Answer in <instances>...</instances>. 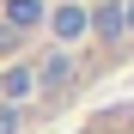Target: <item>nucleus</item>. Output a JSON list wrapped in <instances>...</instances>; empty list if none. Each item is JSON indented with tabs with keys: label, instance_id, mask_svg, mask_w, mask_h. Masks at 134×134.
I'll return each instance as SVG.
<instances>
[{
	"label": "nucleus",
	"instance_id": "obj_7",
	"mask_svg": "<svg viewBox=\"0 0 134 134\" xmlns=\"http://www.w3.org/2000/svg\"><path fill=\"white\" fill-rule=\"evenodd\" d=\"M122 37H134V0H122Z\"/></svg>",
	"mask_w": 134,
	"mask_h": 134
},
{
	"label": "nucleus",
	"instance_id": "obj_8",
	"mask_svg": "<svg viewBox=\"0 0 134 134\" xmlns=\"http://www.w3.org/2000/svg\"><path fill=\"white\" fill-rule=\"evenodd\" d=\"M0 49H18V37H12V31H6V25H0Z\"/></svg>",
	"mask_w": 134,
	"mask_h": 134
},
{
	"label": "nucleus",
	"instance_id": "obj_5",
	"mask_svg": "<svg viewBox=\"0 0 134 134\" xmlns=\"http://www.w3.org/2000/svg\"><path fill=\"white\" fill-rule=\"evenodd\" d=\"M0 12H6V31L12 37H25L43 25V0H0Z\"/></svg>",
	"mask_w": 134,
	"mask_h": 134
},
{
	"label": "nucleus",
	"instance_id": "obj_3",
	"mask_svg": "<svg viewBox=\"0 0 134 134\" xmlns=\"http://www.w3.org/2000/svg\"><path fill=\"white\" fill-rule=\"evenodd\" d=\"M85 37H98V43H122V0L85 6Z\"/></svg>",
	"mask_w": 134,
	"mask_h": 134
},
{
	"label": "nucleus",
	"instance_id": "obj_6",
	"mask_svg": "<svg viewBox=\"0 0 134 134\" xmlns=\"http://www.w3.org/2000/svg\"><path fill=\"white\" fill-rule=\"evenodd\" d=\"M0 134H18V110L12 104H0Z\"/></svg>",
	"mask_w": 134,
	"mask_h": 134
},
{
	"label": "nucleus",
	"instance_id": "obj_2",
	"mask_svg": "<svg viewBox=\"0 0 134 134\" xmlns=\"http://www.w3.org/2000/svg\"><path fill=\"white\" fill-rule=\"evenodd\" d=\"M43 25H49L55 43H85V6L79 0H61L55 12H43Z\"/></svg>",
	"mask_w": 134,
	"mask_h": 134
},
{
	"label": "nucleus",
	"instance_id": "obj_4",
	"mask_svg": "<svg viewBox=\"0 0 134 134\" xmlns=\"http://www.w3.org/2000/svg\"><path fill=\"white\" fill-rule=\"evenodd\" d=\"M25 98H37V73H31L25 61H12L6 73H0V104H12V110H18Z\"/></svg>",
	"mask_w": 134,
	"mask_h": 134
},
{
	"label": "nucleus",
	"instance_id": "obj_1",
	"mask_svg": "<svg viewBox=\"0 0 134 134\" xmlns=\"http://www.w3.org/2000/svg\"><path fill=\"white\" fill-rule=\"evenodd\" d=\"M31 73H37V92H43V98H61L67 85H73V61H67L61 49H49V55L31 67Z\"/></svg>",
	"mask_w": 134,
	"mask_h": 134
}]
</instances>
